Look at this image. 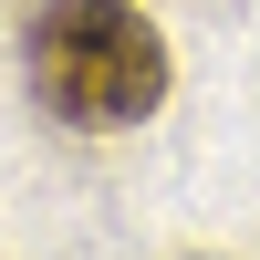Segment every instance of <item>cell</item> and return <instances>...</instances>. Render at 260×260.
<instances>
[{"label":"cell","mask_w":260,"mask_h":260,"mask_svg":"<svg viewBox=\"0 0 260 260\" xmlns=\"http://www.w3.org/2000/svg\"><path fill=\"white\" fill-rule=\"evenodd\" d=\"M21 52H31L42 115H62V125L104 136V125H146L167 104V31L136 0H42Z\"/></svg>","instance_id":"obj_1"}]
</instances>
